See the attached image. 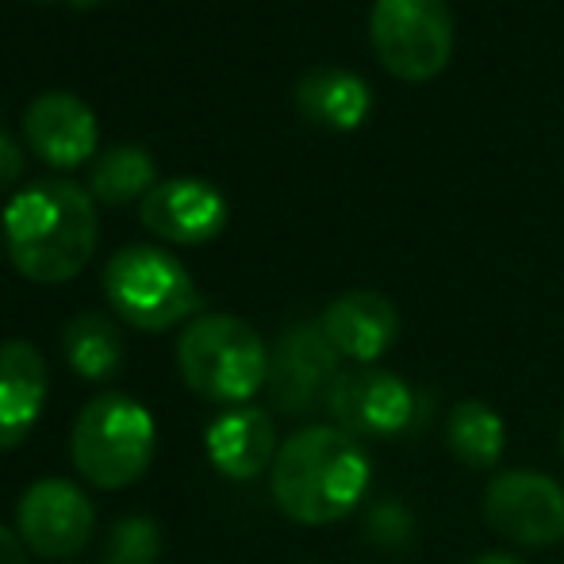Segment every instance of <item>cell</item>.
<instances>
[{
    "label": "cell",
    "instance_id": "1",
    "mask_svg": "<svg viewBox=\"0 0 564 564\" xmlns=\"http://www.w3.org/2000/svg\"><path fill=\"white\" fill-rule=\"evenodd\" d=\"M273 503L300 527H330L354 514L372 488V457L365 442L335 423L300 426L281 442L269 468Z\"/></svg>",
    "mask_w": 564,
    "mask_h": 564
},
{
    "label": "cell",
    "instance_id": "2",
    "mask_svg": "<svg viewBox=\"0 0 564 564\" xmlns=\"http://www.w3.org/2000/svg\"><path fill=\"white\" fill-rule=\"evenodd\" d=\"M93 193L66 177H39L23 185L4 208L8 258L28 281L66 284L97 253Z\"/></svg>",
    "mask_w": 564,
    "mask_h": 564
},
{
    "label": "cell",
    "instance_id": "3",
    "mask_svg": "<svg viewBox=\"0 0 564 564\" xmlns=\"http://www.w3.org/2000/svg\"><path fill=\"white\" fill-rule=\"evenodd\" d=\"M177 369L200 400L242 408L269 384V346L238 315L208 312L181 330Z\"/></svg>",
    "mask_w": 564,
    "mask_h": 564
},
{
    "label": "cell",
    "instance_id": "4",
    "mask_svg": "<svg viewBox=\"0 0 564 564\" xmlns=\"http://www.w3.org/2000/svg\"><path fill=\"white\" fill-rule=\"evenodd\" d=\"M105 296L127 327L162 335L200 312V289L177 253L162 246H123L105 265Z\"/></svg>",
    "mask_w": 564,
    "mask_h": 564
},
{
    "label": "cell",
    "instance_id": "5",
    "mask_svg": "<svg viewBox=\"0 0 564 564\" xmlns=\"http://www.w3.org/2000/svg\"><path fill=\"white\" fill-rule=\"evenodd\" d=\"M154 415L134 395L100 392L77 415L69 457H74V468L93 488L116 491L147 473L150 460H154Z\"/></svg>",
    "mask_w": 564,
    "mask_h": 564
},
{
    "label": "cell",
    "instance_id": "6",
    "mask_svg": "<svg viewBox=\"0 0 564 564\" xmlns=\"http://www.w3.org/2000/svg\"><path fill=\"white\" fill-rule=\"evenodd\" d=\"M369 39L388 74L423 85L453 58V12L446 0H377Z\"/></svg>",
    "mask_w": 564,
    "mask_h": 564
},
{
    "label": "cell",
    "instance_id": "7",
    "mask_svg": "<svg viewBox=\"0 0 564 564\" xmlns=\"http://www.w3.org/2000/svg\"><path fill=\"white\" fill-rule=\"evenodd\" d=\"M323 411L338 431L354 434L357 442H392L415 426L419 400L400 372L357 365L338 372Z\"/></svg>",
    "mask_w": 564,
    "mask_h": 564
},
{
    "label": "cell",
    "instance_id": "8",
    "mask_svg": "<svg viewBox=\"0 0 564 564\" xmlns=\"http://www.w3.org/2000/svg\"><path fill=\"white\" fill-rule=\"evenodd\" d=\"M484 522L503 542L550 550L564 542V484L538 468H507L484 488Z\"/></svg>",
    "mask_w": 564,
    "mask_h": 564
},
{
    "label": "cell",
    "instance_id": "9",
    "mask_svg": "<svg viewBox=\"0 0 564 564\" xmlns=\"http://www.w3.org/2000/svg\"><path fill=\"white\" fill-rule=\"evenodd\" d=\"M338 372L341 357L319 323H289L269 349V400L284 415H315L319 408H327Z\"/></svg>",
    "mask_w": 564,
    "mask_h": 564
},
{
    "label": "cell",
    "instance_id": "10",
    "mask_svg": "<svg viewBox=\"0 0 564 564\" xmlns=\"http://www.w3.org/2000/svg\"><path fill=\"white\" fill-rule=\"evenodd\" d=\"M97 530V507L74 480L46 476L15 503V534L31 553L46 561H69L89 545Z\"/></svg>",
    "mask_w": 564,
    "mask_h": 564
},
{
    "label": "cell",
    "instance_id": "11",
    "mask_svg": "<svg viewBox=\"0 0 564 564\" xmlns=\"http://www.w3.org/2000/svg\"><path fill=\"white\" fill-rule=\"evenodd\" d=\"M139 219L162 242L204 246L224 235L227 200L216 185L200 177H170L147 193V200L139 204Z\"/></svg>",
    "mask_w": 564,
    "mask_h": 564
},
{
    "label": "cell",
    "instance_id": "12",
    "mask_svg": "<svg viewBox=\"0 0 564 564\" xmlns=\"http://www.w3.org/2000/svg\"><path fill=\"white\" fill-rule=\"evenodd\" d=\"M100 139V127L93 108L74 93L51 89L31 100L23 112V142L31 154L43 158L54 170H77L93 158Z\"/></svg>",
    "mask_w": 564,
    "mask_h": 564
},
{
    "label": "cell",
    "instance_id": "13",
    "mask_svg": "<svg viewBox=\"0 0 564 564\" xmlns=\"http://www.w3.org/2000/svg\"><path fill=\"white\" fill-rule=\"evenodd\" d=\"M319 327L338 349V357L357 365H377L400 341V312L384 292L354 289L323 307Z\"/></svg>",
    "mask_w": 564,
    "mask_h": 564
},
{
    "label": "cell",
    "instance_id": "14",
    "mask_svg": "<svg viewBox=\"0 0 564 564\" xmlns=\"http://www.w3.org/2000/svg\"><path fill=\"white\" fill-rule=\"evenodd\" d=\"M204 449L227 480H258L276 460V426L273 415L253 403L242 408H224L204 431Z\"/></svg>",
    "mask_w": 564,
    "mask_h": 564
},
{
    "label": "cell",
    "instance_id": "15",
    "mask_svg": "<svg viewBox=\"0 0 564 564\" xmlns=\"http://www.w3.org/2000/svg\"><path fill=\"white\" fill-rule=\"evenodd\" d=\"M51 392L46 357L31 341L0 346V449H15L43 415Z\"/></svg>",
    "mask_w": 564,
    "mask_h": 564
},
{
    "label": "cell",
    "instance_id": "16",
    "mask_svg": "<svg viewBox=\"0 0 564 564\" xmlns=\"http://www.w3.org/2000/svg\"><path fill=\"white\" fill-rule=\"evenodd\" d=\"M296 112L323 131H357L372 112V89L354 69H307L296 82Z\"/></svg>",
    "mask_w": 564,
    "mask_h": 564
},
{
    "label": "cell",
    "instance_id": "17",
    "mask_svg": "<svg viewBox=\"0 0 564 564\" xmlns=\"http://www.w3.org/2000/svg\"><path fill=\"white\" fill-rule=\"evenodd\" d=\"M62 354L66 365L89 384H105L123 365V330L112 315L105 312H82L62 330Z\"/></svg>",
    "mask_w": 564,
    "mask_h": 564
},
{
    "label": "cell",
    "instance_id": "18",
    "mask_svg": "<svg viewBox=\"0 0 564 564\" xmlns=\"http://www.w3.org/2000/svg\"><path fill=\"white\" fill-rule=\"evenodd\" d=\"M446 446L473 473H488L507 449V423L491 403L460 400L446 415Z\"/></svg>",
    "mask_w": 564,
    "mask_h": 564
},
{
    "label": "cell",
    "instance_id": "19",
    "mask_svg": "<svg viewBox=\"0 0 564 564\" xmlns=\"http://www.w3.org/2000/svg\"><path fill=\"white\" fill-rule=\"evenodd\" d=\"M158 185V165L134 142L112 147L93 162L89 173V193L108 208H123V204L147 200V193Z\"/></svg>",
    "mask_w": 564,
    "mask_h": 564
},
{
    "label": "cell",
    "instance_id": "20",
    "mask_svg": "<svg viewBox=\"0 0 564 564\" xmlns=\"http://www.w3.org/2000/svg\"><path fill=\"white\" fill-rule=\"evenodd\" d=\"M162 561V527L150 514H127L105 538V564H158Z\"/></svg>",
    "mask_w": 564,
    "mask_h": 564
},
{
    "label": "cell",
    "instance_id": "21",
    "mask_svg": "<svg viewBox=\"0 0 564 564\" xmlns=\"http://www.w3.org/2000/svg\"><path fill=\"white\" fill-rule=\"evenodd\" d=\"M365 542L380 550H408L415 542V514L400 499H377L365 511Z\"/></svg>",
    "mask_w": 564,
    "mask_h": 564
},
{
    "label": "cell",
    "instance_id": "22",
    "mask_svg": "<svg viewBox=\"0 0 564 564\" xmlns=\"http://www.w3.org/2000/svg\"><path fill=\"white\" fill-rule=\"evenodd\" d=\"M20 177H23V150H20V142L0 127V193L12 188Z\"/></svg>",
    "mask_w": 564,
    "mask_h": 564
},
{
    "label": "cell",
    "instance_id": "23",
    "mask_svg": "<svg viewBox=\"0 0 564 564\" xmlns=\"http://www.w3.org/2000/svg\"><path fill=\"white\" fill-rule=\"evenodd\" d=\"M0 564H28V545L8 527H0Z\"/></svg>",
    "mask_w": 564,
    "mask_h": 564
},
{
    "label": "cell",
    "instance_id": "24",
    "mask_svg": "<svg viewBox=\"0 0 564 564\" xmlns=\"http://www.w3.org/2000/svg\"><path fill=\"white\" fill-rule=\"evenodd\" d=\"M473 564H527V561H519L514 553H484V557H476Z\"/></svg>",
    "mask_w": 564,
    "mask_h": 564
},
{
    "label": "cell",
    "instance_id": "25",
    "mask_svg": "<svg viewBox=\"0 0 564 564\" xmlns=\"http://www.w3.org/2000/svg\"><path fill=\"white\" fill-rule=\"evenodd\" d=\"M69 4H77V8H93L97 0H69Z\"/></svg>",
    "mask_w": 564,
    "mask_h": 564
},
{
    "label": "cell",
    "instance_id": "26",
    "mask_svg": "<svg viewBox=\"0 0 564 564\" xmlns=\"http://www.w3.org/2000/svg\"><path fill=\"white\" fill-rule=\"evenodd\" d=\"M561 453H564V423H561Z\"/></svg>",
    "mask_w": 564,
    "mask_h": 564
}]
</instances>
